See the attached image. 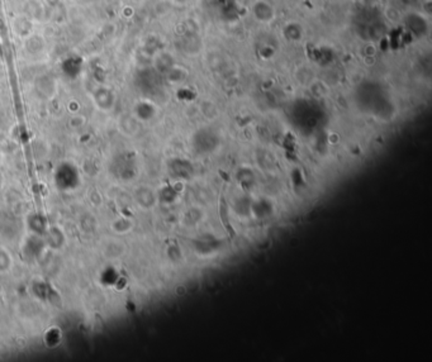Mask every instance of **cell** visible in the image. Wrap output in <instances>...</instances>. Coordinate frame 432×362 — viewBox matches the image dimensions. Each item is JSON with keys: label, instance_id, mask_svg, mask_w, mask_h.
<instances>
[{"label": "cell", "instance_id": "6da1fadb", "mask_svg": "<svg viewBox=\"0 0 432 362\" xmlns=\"http://www.w3.org/2000/svg\"><path fill=\"white\" fill-rule=\"evenodd\" d=\"M172 2H175V3H178V4H184V3H186V2H189V0H172Z\"/></svg>", "mask_w": 432, "mask_h": 362}]
</instances>
